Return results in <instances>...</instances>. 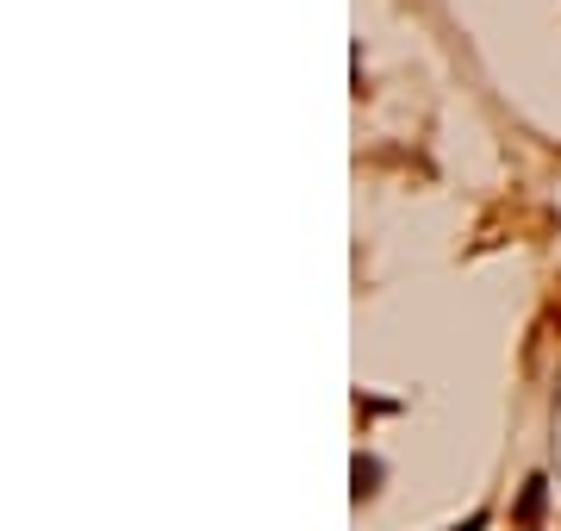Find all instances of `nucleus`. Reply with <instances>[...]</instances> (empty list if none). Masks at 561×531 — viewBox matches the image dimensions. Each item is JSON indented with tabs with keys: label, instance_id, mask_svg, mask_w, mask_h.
<instances>
[{
	"label": "nucleus",
	"instance_id": "f257e3e1",
	"mask_svg": "<svg viewBox=\"0 0 561 531\" xmlns=\"http://www.w3.org/2000/svg\"><path fill=\"white\" fill-rule=\"evenodd\" d=\"M456 531H486V512H474V519H468V526H456Z\"/></svg>",
	"mask_w": 561,
	"mask_h": 531
}]
</instances>
